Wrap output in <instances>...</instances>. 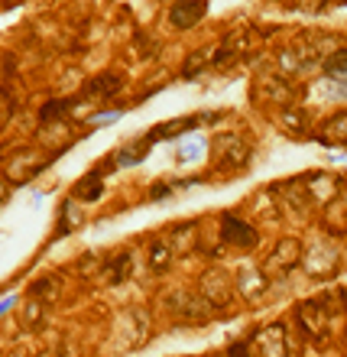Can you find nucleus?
Masks as SVG:
<instances>
[{"label":"nucleus","mask_w":347,"mask_h":357,"mask_svg":"<svg viewBox=\"0 0 347 357\" xmlns=\"http://www.w3.org/2000/svg\"><path fill=\"white\" fill-rule=\"evenodd\" d=\"M172 192H176V185H169V182H160V185H153V188H150V198L162 202V198H169Z\"/></svg>","instance_id":"13"},{"label":"nucleus","mask_w":347,"mask_h":357,"mask_svg":"<svg viewBox=\"0 0 347 357\" xmlns=\"http://www.w3.org/2000/svg\"><path fill=\"white\" fill-rule=\"evenodd\" d=\"M221 227H224V241H227V244L240 247V250H250V247L260 244V231H256V227H250L247 221H240V218H234V215L221 218Z\"/></svg>","instance_id":"2"},{"label":"nucleus","mask_w":347,"mask_h":357,"mask_svg":"<svg viewBox=\"0 0 347 357\" xmlns=\"http://www.w3.org/2000/svg\"><path fill=\"white\" fill-rule=\"evenodd\" d=\"M150 264H153V270H169V264H172V260H169V250H166V244H162V241H160V244H153V250H150Z\"/></svg>","instance_id":"10"},{"label":"nucleus","mask_w":347,"mask_h":357,"mask_svg":"<svg viewBox=\"0 0 347 357\" xmlns=\"http://www.w3.org/2000/svg\"><path fill=\"white\" fill-rule=\"evenodd\" d=\"M10 192H13V185H10V182H0V205L10 198Z\"/></svg>","instance_id":"15"},{"label":"nucleus","mask_w":347,"mask_h":357,"mask_svg":"<svg viewBox=\"0 0 347 357\" xmlns=\"http://www.w3.org/2000/svg\"><path fill=\"white\" fill-rule=\"evenodd\" d=\"M82 225V211H75V202H65L62 205V215H59V227H56V237H65L72 227Z\"/></svg>","instance_id":"5"},{"label":"nucleus","mask_w":347,"mask_h":357,"mask_svg":"<svg viewBox=\"0 0 347 357\" xmlns=\"http://www.w3.org/2000/svg\"><path fill=\"white\" fill-rule=\"evenodd\" d=\"M75 104H82V101H72V98H62V101H49L43 111H39V117L43 121H59V117H65Z\"/></svg>","instance_id":"6"},{"label":"nucleus","mask_w":347,"mask_h":357,"mask_svg":"<svg viewBox=\"0 0 347 357\" xmlns=\"http://www.w3.org/2000/svg\"><path fill=\"white\" fill-rule=\"evenodd\" d=\"M208 13V0H172L169 23L172 29H195Z\"/></svg>","instance_id":"1"},{"label":"nucleus","mask_w":347,"mask_h":357,"mask_svg":"<svg viewBox=\"0 0 347 357\" xmlns=\"http://www.w3.org/2000/svg\"><path fill=\"white\" fill-rule=\"evenodd\" d=\"M150 153H146V143L143 146H127V150H121V156H117V166H140L143 160H146Z\"/></svg>","instance_id":"9"},{"label":"nucleus","mask_w":347,"mask_h":357,"mask_svg":"<svg viewBox=\"0 0 347 357\" xmlns=\"http://www.w3.org/2000/svg\"><path fill=\"white\" fill-rule=\"evenodd\" d=\"M325 75L334 78V82H338V78H347V46L338 49V52L325 62Z\"/></svg>","instance_id":"7"},{"label":"nucleus","mask_w":347,"mask_h":357,"mask_svg":"<svg viewBox=\"0 0 347 357\" xmlns=\"http://www.w3.org/2000/svg\"><path fill=\"white\" fill-rule=\"evenodd\" d=\"M205 62H208V52H195V56H192V59L185 62L182 75H185V78H195L198 72H201V66H205Z\"/></svg>","instance_id":"12"},{"label":"nucleus","mask_w":347,"mask_h":357,"mask_svg":"<svg viewBox=\"0 0 347 357\" xmlns=\"http://www.w3.org/2000/svg\"><path fill=\"white\" fill-rule=\"evenodd\" d=\"M334 3H338V7H347V0H334Z\"/></svg>","instance_id":"17"},{"label":"nucleus","mask_w":347,"mask_h":357,"mask_svg":"<svg viewBox=\"0 0 347 357\" xmlns=\"http://www.w3.org/2000/svg\"><path fill=\"white\" fill-rule=\"evenodd\" d=\"M75 195L82 198V202H94V198L104 195V178H98V172H91V176H85L82 182L75 185Z\"/></svg>","instance_id":"4"},{"label":"nucleus","mask_w":347,"mask_h":357,"mask_svg":"<svg viewBox=\"0 0 347 357\" xmlns=\"http://www.w3.org/2000/svg\"><path fill=\"white\" fill-rule=\"evenodd\" d=\"M13 302H17V299H13V296H10V299H3V302H0V315H3V312H7L10 305H13Z\"/></svg>","instance_id":"16"},{"label":"nucleus","mask_w":347,"mask_h":357,"mask_svg":"<svg viewBox=\"0 0 347 357\" xmlns=\"http://www.w3.org/2000/svg\"><path fill=\"white\" fill-rule=\"evenodd\" d=\"M133 270V260L127 254H117L111 260V266H107V276H111V282H123V276Z\"/></svg>","instance_id":"8"},{"label":"nucleus","mask_w":347,"mask_h":357,"mask_svg":"<svg viewBox=\"0 0 347 357\" xmlns=\"http://www.w3.org/2000/svg\"><path fill=\"white\" fill-rule=\"evenodd\" d=\"M201 153H205V143L192 140L185 146H178V162H195V160H201Z\"/></svg>","instance_id":"11"},{"label":"nucleus","mask_w":347,"mask_h":357,"mask_svg":"<svg viewBox=\"0 0 347 357\" xmlns=\"http://www.w3.org/2000/svg\"><path fill=\"white\" fill-rule=\"evenodd\" d=\"M123 111H101V114H94L88 123H114V121H121Z\"/></svg>","instance_id":"14"},{"label":"nucleus","mask_w":347,"mask_h":357,"mask_svg":"<svg viewBox=\"0 0 347 357\" xmlns=\"http://www.w3.org/2000/svg\"><path fill=\"white\" fill-rule=\"evenodd\" d=\"M13 357H23V354H13Z\"/></svg>","instance_id":"18"},{"label":"nucleus","mask_w":347,"mask_h":357,"mask_svg":"<svg viewBox=\"0 0 347 357\" xmlns=\"http://www.w3.org/2000/svg\"><path fill=\"white\" fill-rule=\"evenodd\" d=\"M123 88V78L117 72H107V75H98L91 85L85 88L88 98H114V94Z\"/></svg>","instance_id":"3"}]
</instances>
